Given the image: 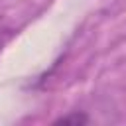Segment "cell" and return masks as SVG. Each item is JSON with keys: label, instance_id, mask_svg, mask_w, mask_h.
<instances>
[{"label": "cell", "instance_id": "1", "mask_svg": "<svg viewBox=\"0 0 126 126\" xmlns=\"http://www.w3.org/2000/svg\"><path fill=\"white\" fill-rule=\"evenodd\" d=\"M89 122V118L83 114V112H73V114H65L61 118L55 120V124H85Z\"/></svg>", "mask_w": 126, "mask_h": 126}, {"label": "cell", "instance_id": "2", "mask_svg": "<svg viewBox=\"0 0 126 126\" xmlns=\"http://www.w3.org/2000/svg\"><path fill=\"white\" fill-rule=\"evenodd\" d=\"M12 35H14V28H12L10 24H6L4 20H0V51H2V47L10 41Z\"/></svg>", "mask_w": 126, "mask_h": 126}]
</instances>
